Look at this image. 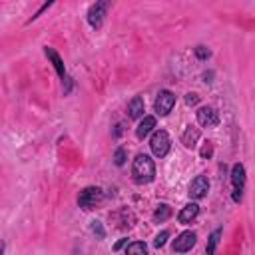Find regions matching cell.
<instances>
[{"mask_svg":"<svg viewBox=\"0 0 255 255\" xmlns=\"http://www.w3.org/2000/svg\"><path fill=\"white\" fill-rule=\"evenodd\" d=\"M131 175H133V181L143 185V183H151L153 177H155V163L149 155L145 153H137L133 163H131Z\"/></svg>","mask_w":255,"mask_h":255,"instance_id":"1","label":"cell"},{"mask_svg":"<svg viewBox=\"0 0 255 255\" xmlns=\"http://www.w3.org/2000/svg\"><path fill=\"white\" fill-rule=\"evenodd\" d=\"M104 201V191L100 187H84L78 195V205L84 209V211H90V209H96L100 203Z\"/></svg>","mask_w":255,"mask_h":255,"instance_id":"2","label":"cell"},{"mask_svg":"<svg viewBox=\"0 0 255 255\" xmlns=\"http://www.w3.org/2000/svg\"><path fill=\"white\" fill-rule=\"evenodd\" d=\"M149 147H151V153L155 157H165L169 153V147H171V139L167 135L165 129H155L149 137Z\"/></svg>","mask_w":255,"mask_h":255,"instance_id":"3","label":"cell"},{"mask_svg":"<svg viewBox=\"0 0 255 255\" xmlns=\"http://www.w3.org/2000/svg\"><path fill=\"white\" fill-rule=\"evenodd\" d=\"M108 8H110V0H96V2L90 6V10H88V24H90L94 30L102 28L104 18H106V14H108Z\"/></svg>","mask_w":255,"mask_h":255,"instance_id":"4","label":"cell"},{"mask_svg":"<svg viewBox=\"0 0 255 255\" xmlns=\"http://www.w3.org/2000/svg\"><path fill=\"white\" fill-rule=\"evenodd\" d=\"M173 106H175V94L169 92V90H161V92L157 94L155 102H153V108H155L157 116H161V118L167 116V114L173 110Z\"/></svg>","mask_w":255,"mask_h":255,"instance_id":"5","label":"cell"},{"mask_svg":"<svg viewBox=\"0 0 255 255\" xmlns=\"http://www.w3.org/2000/svg\"><path fill=\"white\" fill-rule=\"evenodd\" d=\"M195 241H197L195 231H183V233H179V235L173 239L171 249H173L175 253H185V251H189V249L195 245Z\"/></svg>","mask_w":255,"mask_h":255,"instance_id":"6","label":"cell"},{"mask_svg":"<svg viewBox=\"0 0 255 255\" xmlns=\"http://www.w3.org/2000/svg\"><path fill=\"white\" fill-rule=\"evenodd\" d=\"M197 122H199V126H203V128H215V126L219 124V114H217V110L211 108V106H201V108L197 110Z\"/></svg>","mask_w":255,"mask_h":255,"instance_id":"7","label":"cell"},{"mask_svg":"<svg viewBox=\"0 0 255 255\" xmlns=\"http://www.w3.org/2000/svg\"><path fill=\"white\" fill-rule=\"evenodd\" d=\"M207 191H209V179L205 177V175H197L191 183H189V197L191 199H201V197H205L207 195Z\"/></svg>","mask_w":255,"mask_h":255,"instance_id":"8","label":"cell"},{"mask_svg":"<svg viewBox=\"0 0 255 255\" xmlns=\"http://www.w3.org/2000/svg\"><path fill=\"white\" fill-rule=\"evenodd\" d=\"M44 54H46V56H48V60L52 62V66H54V70L58 72V76L64 80L68 74H66V68H64V62H62L60 54H58L54 48H50V46H44Z\"/></svg>","mask_w":255,"mask_h":255,"instance_id":"9","label":"cell"},{"mask_svg":"<svg viewBox=\"0 0 255 255\" xmlns=\"http://www.w3.org/2000/svg\"><path fill=\"white\" fill-rule=\"evenodd\" d=\"M143 110H145L143 98H141V96H135V98H131V100H129V104H128V118L137 120V118H141V116H143Z\"/></svg>","mask_w":255,"mask_h":255,"instance_id":"10","label":"cell"},{"mask_svg":"<svg viewBox=\"0 0 255 255\" xmlns=\"http://www.w3.org/2000/svg\"><path fill=\"white\" fill-rule=\"evenodd\" d=\"M199 215V205L193 201V203H187L181 211H179V215H177V219H179V223H183V225H187V223H191L195 217Z\"/></svg>","mask_w":255,"mask_h":255,"instance_id":"11","label":"cell"},{"mask_svg":"<svg viewBox=\"0 0 255 255\" xmlns=\"http://www.w3.org/2000/svg\"><path fill=\"white\" fill-rule=\"evenodd\" d=\"M153 128H155V118H153V116H143V120L137 124L135 135H137L139 139H143V137H147V135L153 131Z\"/></svg>","mask_w":255,"mask_h":255,"instance_id":"12","label":"cell"},{"mask_svg":"<svg viewBox=\"0 0 255 255\" xmlns=\"http://www.w3.org/2000/svg\"><path fill=\"white\" fill-rule=\"evenodd\" d=\"M231 183H233V189H243V185H245V167H243V163H235L231 167Z\"/></svg>","mask_w":255,"mask_h":255,"instance_id":"13","label":"cell"},{"mask_svg":"<svg viewBox=\"0 0 255 255\" xmlns=\"http://www.w3.org/2000/svg\"><path fill=\"white\" fill-rule=\"evenodd\" d=\"M197 139H199V129H197V128H193V126H189V128L183 131V135H181V143H183L187 149L195 147Z\"/></svg>","mask_w":255,"mask_h":255,"instance_id":"14","label":"cell"},{"mask_svg":"<svg viewBox=\"0 0 255 255\" xmlns=\"http://www.w3.org/2000/svg\"><path fill=\"white\" fill-rule=\"evenodd\" d=\"M169 215H171V207H169L167 203H161V205H157V209H155V213H153V221L161 223V221L169 219Z\"/></svg>","mask_w":255,"mask_h":255,"instance_id":"15","label":"cell"},{"mask_svg":"<svg viewBox=\"0 0 255 255\" xmlns=\"http://www.w3.org/2000/svg\"><path fill=\"white\" fill-rule=\"evenodd\" d=\"M219 237H221V227H217V229H215V231L209 235V241H207V247H205V251H207V253H213V251L217 249Z\"/></svg>","mask_w":255,"mask_h":255,"instance_id":"16","label":"cell"},{"mask_svg":"<svg viewBox=\"0 0 255 255\" xmlns=\"http://www.w3.org/2000/svg\"><path fill=\"white\" fill-rule=\"evenodd\" d=\"M145 251H147V245L143 241H133L126 245V253H145Z\"/></svg>","mask_w":255,"mask_h":255,"instance_id":"17","label":"cell"},{"mask_svg":"<svg viewBox=\"0 0 255 255\" xmlns=\"http://www.w3.org/2000/svg\"><path fill=\"white\" fill-rule=\"evenodd\" d=\"M90 229H92V233H94L98 239H104V237H106V231H104V227H102V223H100V221H96V219H94V221L90 223Z\"/></svg>","mask_w":255,"mask_h":255,"instance_id":"18","label":"cell"},{"mask_svg":"<svg viewBox=\"0 0 255 255\" xmlns=\"http://www.w3.org/2000/svg\"><path fill=\"white\" fill-rule=\"evenodd\" d=\"M114 163H116L118 167H122V165L126 163V149H124V147H118V149H116V153H114Z\"/></svg>","mask_w":255,"mask_h":255,"instance_id":"19","label":"cell"},{"mask_svg":"<svg viewBox=\"0 0 255 255\" xmlns=\"http://www.w3.org/2000/svg\"><path fill=\"white\" fill-rule=\"evenodd\" d=\"M167 237H169V231H161V233H157V237L153 239V247H155V249L163 247L165 241H167Z\"/></svg>","mask_w":255,"mask_h":255,"instance_id":"20","label":"cell"},{"mask_svg":"<svg viewBox=\"0 0 255 255\" xmlns=\"http://www.w3.org/2000/svg\"><path fill=\"white\" fill-rule=\"evenodd\" d=\"M195 56H197L199 60H207V58L211 56V52H209L205 46H197V48H195Z\"/></svg>","mask_w":255,"mask_h":255,"instance_id":"21","label":"cell"},{"mask_svg":"<svg viewBox=\"0 0 255 255\" xmlns=\"http://www.w3.org/2000/svg\"><path fill=\"white\" fill-rule=\"evenodd\" d=\"M211 155H213V145H211V141H205L203 147H201V157L207 159V157H211Z\"/></svg>","mask_w":255,"mask_h":255,"instance_id":"22","label":"cell"},{"mask_svg":"<svg viewBox=\"0 0 255 255\" xmlns=\"http://www.w3.org/2000/svg\"><path fill=\"white\" fill-rule=\"evenodd\" d=\"M185 104H187V106H197V104H199V96L193 94V92H189V94L185 96Z\"/></svg>","mask_w":255,"mask_h":255,"instance_id":"23","label":"cell"},{"mask_svg":"<svg viewBox=\"0 0 255 255\" xmlns=\"http://www.w3.org/2000/svg\"><path fill=\"white\" fill-rule=\"evenodd\" d=\"M52 4H54V0H46V2H44V4H42V6L38 8V12H36V14H34L32 18H30V22H32V20H36V18H38V16H40V14L44 12V10H48V8L52 6Z\"/></svg>","mask_w":255,"mask_h":255,"instance_id":"24","label":"cell"},{"mask_svg":"<svg viewBox=\"0 0 255 255\" xmlns=\"http://www.w3.org/2000/svg\"><path fill=\"white\" fill-rule=\"evenodd\" d=\"M128 245V239H122V241H118L116 245H114V251H120L122 247H126Z\"/></svg>","mask_w":255,"mask_h":255,"instance_id":"25","label":"cell"},{"mask_svg":"<svg viewBox=\"0 0 255 255\" xmlns=\"http://www.w3.org/2000/svg\"><path fill=\"white\" fill-rule=\"evenodd\" d=\"M2 251H4V243H0V253H2Z\"/></svg>","mask_w":255,"mask_h":255,"instance_id":"26","label":"cell"}]
</instances>
